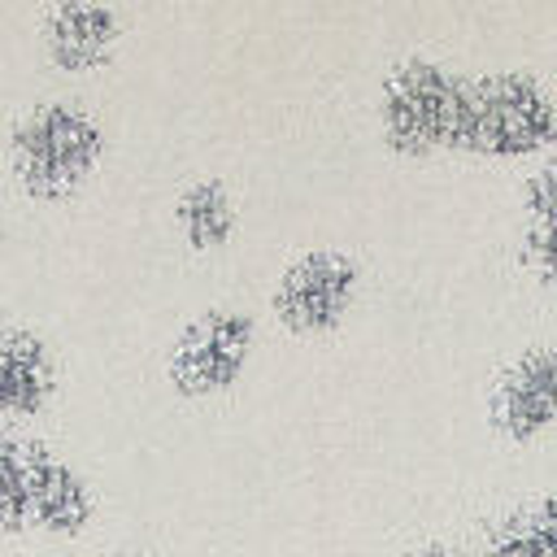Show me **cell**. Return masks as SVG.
<instances>
[{
    "instance_id": "obj_15",
    "label": "cell",
    "mask_w": 557,
    "mask_h": 557,
    "mask_svg": "<svg viewBox=\"0 0 557 557\" xmlns=\"http://www.w3.org/2000/svg\"><path fill=\"white\" fill-rule=\"evenodd\" d=\"M409 557H479V548H457V544H426Z\"/></svg>"
},
{
    "instance_id": "obj_1",
    "label": "cell",
    "mask_w": 557,
    "mask_h": 557,
    "mask_svg": "<svg viewBox=\"0 0 557 557\" xmlns=\"http://www.w3.org/2000/svg\"><path fill=\"white\" fill-rule=\"evenodd\" d=\"M453 148L483 161H531L557 148V96L518 65H496L461 78Z\"/></svg>"
},
{
    "instance_id": "obj_11",
    "label": "cell",
    "mask_w": 557,
    "mask_h": 557,
    "mask_svg": "<svg viewBox=\"0 0 557 557\" xmlns=\"http://www.w3.org/2000/svg\"><path fill=\"white\" fill-rule=\"evenodd\" d=\"M479 557H557V492L513 509L479 548Z\"/></svg>"
},
{
    "instance_id": "obj_2",
    "label": "cell",
    "mask_w": 557,
    "mask_h": 557,
    "mask_svg": "<svg viewBox=\"0 0 557 557\" xmlns=\"http://www.w3.org/2000/svg\"><path fill=\"white\" fill-rule=\"evenodd\" d=\"M104 157V126L78 100H35L9 131V170L35 200L78 191Z\"/></svg>"
},
{
    "instance_id": "obj_5",
    "label": "cell",
    "mask_w": 557,
    "mask_h": 557,
    "mask_svg": "<svg viewBox=\"0 0 557 557\" xmlns=\"http://www.w3.org/2000/svg\"><path fill=\"white\" fill-rule=\"evenodd\" d=\"M257 348V318L235 305L200 309L165 352V379L183 396H222L239 383Z\"/></svg>"
},
{
    "instance_id": "obj_8",
    "label": "cell",
    "mask_w": 557,
    "mask_h": 557,
    "mask_svg": "<svg viewBox=\"0 0 557 557\" xmlns=\"http://www.w3.org/2000/svg\"><path fill=\"white\" fill-rule=\"evenodd\" d=\"M44 52L52 65L61 70H96L113 57L117 39H122V17L113 4H96V0H61L44 9V26H39Z\"/></svg>"
},
{
    "instance_id": "obj_10",
    "label": "cell",
    "mask_w": 557,
    "mask_h": 557,
    "mask_svg": "<svg viewBox=\"0 0 557 557\" xmlns=\"http://www.w3.org/2000/svg\"><path fill=\"white\" fill-rule=\"evenodd\" d=\"M174 226H178V235H183L187 248L213 252V248H222L235 235L239 205H235L231 187L218 174H200V178H191L174 196Z\"/></svg>"
},
{
    "instance_id": "obj_13",
    "label": "cell",
    "mask_w": 557,
    "mask_h": 557,
    "mask_svg": "<svg viewBox=\"0 0 557 557\" xmlns=\"http://www.w3.org/2000/svg\"><path fill=\"white\" fill-rule=\"evenodd\" d=\"M522 226H557V148L540 157L522 183Z\"/></svg>"
},
{
    "instance_id": "obj_12",
    "label": "cell",
    "mask_w": 557,
    "mask_h": 557,
    "mask_svg": "<svg viewBox=\"0 0 557 557\" xmlns=\"http://www.w3.org/2000/svg\"><path fill=\"white\" fill-rule=\"evenodd\" d=\"M22 527H30V487H26L22 440L0 431V535H13Z\"/></svg>"
},
{
    "instance_id": "obj_3",
    "label": "cell",
    "mask_w": 557,
    "mask_h": 557,
    "mask_svg": "<svg viewBox=\"0 0 557 557\" xmlns=\"http://www.w3.org/2000/svg\"><path fill=\"white\" fill-rule=\"evenodd\" d=\"M461 78L448 61L409 52L383 70L374 117H379V139L405 157V161H426L457 139V109H461Z\"/></svg>"
},
{
    "instance_id": "obj_16",
    "label": "cell",
    "mask_w": 557,
    "mask_h": 557,
    "mask_svg": "<svg viewBox=\"0 0 557 557\" xmlns=\"http://www.w3.org/2000/svg\"><path fill=\"white\" fill-rule=\"evenodd\" d=\"M100 557H161V553H152V548H109V553H100Z\"/></svg>"
},
{
    "instance_id": "obj_9",
    "label": "cell",
    "mask_w": 557,
    "mask_h": 557,
    "mask_svg": "<svg viewBox=\"0 0 557 557\" xmlns=\"http://www.w3.org/2000/svg\"><path fill=\"white\" fill-rule=\"evenodd\" d=\"M57 392V357L30 326L0 322V422L35 418Z\"/></svg>"
},
{
    "instance_id": "obj_4",
    "label": "cell",
    "mask_w": 557,
    "mask_h": 557,
    "mask_svg": "<svg viewBox=\"0 0 557 557\" xmlns=\"http://www.w3.org/2000/svg\"><path fill=\"white\" fill-rule=\"evenodd\" d=\"M361 292V265L331 244L300 248L270 287V313L292 335H326L335 331Z\"/></svg>"
},
{
    "instance_id": "obj_7",
    "label": "cell",
    "mask_w": 557,
    "mask_h": 557,
    "mask_svg": "<svg viewBox=\"0 0 557 557\" xmlns=\"http://www.w3.org/2000/svg\"><path fill=\"white\" fill-rule=\"evenodd\" d=\"M26 461V487H30V527H44L52 535H74L91 522L96 496L91 483L48 444L22 440Z\"/></svg>"
},
{
    "instance_id": "obj_14",
    "label": "cell",
    "mask_w": 557,
    "mask_h": 557,
    "mask_svg": "<svg viewBox=\"0 0 557 557\" xmlns=\"http://www.w3.org/2000/svg\"><path fill=\"white\" fill-rule=\"evenodd\" d=\"M522 261L557 305V226H522Z\"/></svg>"
},
{
    "instance_id": "obj_6",
    "label": "cell",
    "mask_w": 557,
    "mask_h": 557,
    "mask_svg": "<svg viewBox=\"0 0 557 557\" xmlns=\"http://www.w3.org/2000/svg\"><path fill=\"white\" fill-rule=\"evenodd\" d=\"M487 422L509 444H535L557 426V339L513 352L487 387Z\"/></svg>"
}]
</instances>
